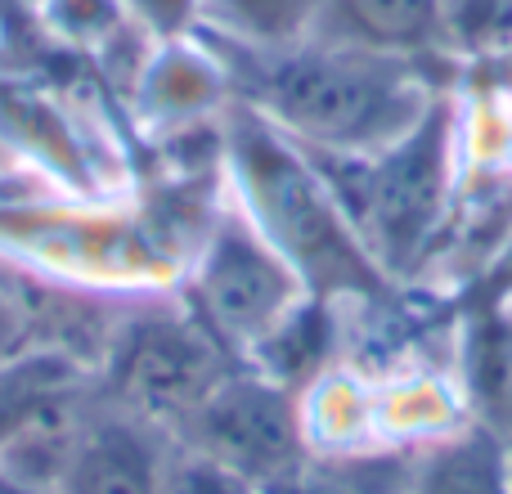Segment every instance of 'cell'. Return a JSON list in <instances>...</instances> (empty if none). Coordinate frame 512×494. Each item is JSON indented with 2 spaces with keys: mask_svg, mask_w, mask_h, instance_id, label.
Wrapping results in <instances>:
<instances>
[{
  "mask_svg": "<svg viewBox=\"0 0 512 494\" xmlns=\"http://www.w3.org/2000/svg\"><path fill=\"white\" fill-rule=\"evenodd\" d=\"M212 54L239 104L301 149L346 158L391 149L445 95L436 68L310 36L292 45H243L221 36L212 41Z\"/></svg>",
  "mask_w": 512,
  "mask_h": 494,
  "instance_id": "obj_1",
  "label": "cell"
},
{
  "mask_svg": "<svg viewBox=\"0 0 512 494\" xmlns=\"http://www.w3.org/2000/svg\"><path fill=\"white\" fill-rule=\"evenodd\" d=\"M221 162L230 194L301 274L310 297L382 301L396 288L315 158L239 99L221 117Z\"/></svg>",
  "mask_w": 512,
  "mask_h": 494,
  "instance_id": "obj_2",
  "label": "cell"
},
{
  "mask_svg": "<svg viewBox=\"0 0 512 494\" xmlns=\"http://www.w3.org/2000/svg\"><path fill=\"white\" fill-rule=\"evenodd\" d=\"M319 153V149H315ZM328 162L351 176L328 180L337 198L346 203L351 221L360 225L369 252L378 265L400 279L423 261L427 243L436 239L454 194V99L441 95L432 113L391 149L373 158H346V153H324ZM319 167V162H315Z\"/></svg>",
  "mask_w": 512,
  "mask_h": 494,
  "instance_id": "obj_3",
  "label": "cell"
},
{
  "mask_svg": "<svg viewBox=\"0 0 512 494\" xmlns=\"http://www.w3.org/2000/svg\"><path fill=\"white\" fill-rule=\"evenodd\" d=\"M239 364V355L189 310L185 297L140 292L122 301L99 360V391L171 432Z\"/></svg>",
  "mask_w": 512,
  "mask_h": 494,
  "instance_id": "obj_4",
  "label": "cell"
},
{
  "mask_svg": "<svg viewBox=\"0 0 512 494\" xmlns=\"http://www.w3.org/2000/svg\"><path fill=\"white\" fill-rule=\"evenodd\" d=\"M185 301L243 364L310 301L301 274L256 230V221L225 198L212 212L185 274Z\"/></svg>",
  "mask_w": 512,
  "mask_h": 494,
  "instance_id": "obj_5",
  "label": "cell"
},
{
  "mask_svg": "<svg viewBox=\"0 0 512 494\" xmlns=\"http://www.w3.org/2000/svg\"><path fill=\"white\" fill-rule=\"evenodd\" d=\"M171 436L261 490L306 463V396L239 364L171 427Z\"/></svg>",
  "mask_w": 512,
  "mask_h": 494,
  "instance_id": "obj_6",
  "label": "cell"
},
{
  "mask_svg": "<svg viewBox=\"0 0 512 494\" xmlns=\"http://www.w3.org/2000/svg\"><path fill=\"white\" fill-rule=\"evenodd\" d=\"M176 436L131 405L86 391L77 405V436L59 494H158L162 463Z\"/></svg>",
  "mask_w": 512,
  "mask_h": 494,
  "instance_id": "obj_7",
  "label": "cell"
},
{
  "mask_svg": "<svg viewBox=\"0 0 512 494\" xmlns=\"http://www.w3.org/2000/svg\"><path fill=\"white\" fill-rule=\"evenodd\" d=\"M310 41L409 59L436 72L459 63L445 0H319Z\"/></svg>",
  "mask_w": 512,
  "mask_h": 494,
  "instance_id": "obj_8",
  "label": "cell"
},
{
  "mask_svg": "<svg viewBox=\"0 0 512 494\" xmlns=\"http://www.w3.org/2000/svg\"><path fill=\"white\" fill-rule=\"evenodd\" d=\"M409 494H512V454L495 427L472 418L414 459Z\"/></svg>",
  "mask_w": 512,
  "mask_h": 494,
  "instance_id": "obj_9",
  "label": "cell"
},
{
  "mask_svg": "<svg viewBox=\"0 0 512 494\" xmlns=\"http://www.w3.org/2000/svg\"><path fill=\"white\" fill-rule=\"evenodd\" d=\"M319 0H203L198 32L230 36L243 45H292L310 36Z\"/></svg>",
  "mask_w": 512,
  "mask_h": 494,
  "instance_id": "obj_10",
  "label": "cell"
},
{
  "mask_svg": "<svg viewBox=\"0 0 512 494\" xmlns=\"http://www.w3.org/2000/svg\"><path fill=\"white\" fill-rule=\"evenodd\" d=\"M445 18L459 63L512 54V0H445Z\"/></svg>",
  "mask_w": 512,
  "mask_h": 494,
  "instance_id": "obj_11",
  "label": "cell"
},
{
  "mask_svg": "<svg viewBox=\"0 0 512 494\" xmlns=\"http://www.w3.org/2000/svg\"><path fill=\"white\" fill-rule=\"evenodd\" d=\"M158 494H256V486L239 472L221 468L216 459L189 450V445L171 441V454L162 463Z\"/></svg>",
  "mask_w": 512,
  "mask_h": 494,
  "instance_id": "obj_12",
  "label": "cell"
},
{
  "mask_svg": "<svg viewBox=\"0 0 512 494\" xmlns=\"http://www.w3.org/2000/svg\"><path fill=\"white\" fill-rule=\"evenodd\" d=\"M153 41H189L203 27V0H113Z\"/></svg>",
  "mask_w": 512,
  "mask_h": 494,
  "instance_id": "obj_13",
  "label": "cell"
},
{
  "mask_svg": "<svg viewBox=\"0 0 512 494\" xmlns=\"http://www.w3.org/2000/svg\"><path fill=\"white\" fill-rule=\"evenodd\" d=\"M0 494H45V490L27 486V481H18L14 472H5V468H0Z\"/></svg>",
  "mask_w": 512,
  "mask_h": 494,
  "instance_id": "obj_14",
  "label": "cell"
},
{
  "mask_svg": "<svg viewBox=\"0 0 512 494\" xmlns=\"http://www.w3.org/2000/svg\"><path fill=\"white\" fill-rule=\"evenodd\" d=\"M495 432H499V441L508 445V454H512V396H508V405H504V414H499V423H495Z\"/></svg>",
  "mask_w": 512,
  "mask_h": 494,
  "instance_id": "obj_15",
  "label": "cell"
}]
</instances>
